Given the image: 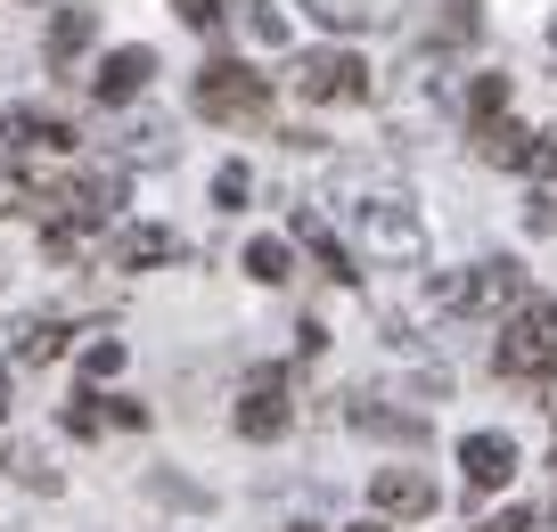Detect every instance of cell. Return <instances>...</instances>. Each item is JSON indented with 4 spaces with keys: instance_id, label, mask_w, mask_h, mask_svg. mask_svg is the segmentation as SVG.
Masks as SVG:
<instances>
[{
    "instance_id": "4316f807",
    "label": "cell",
    "mask_w": 557,
    "mask_h": 532,
    "mask_svg": "<svg viewBox=\"0 0 557 532\" xmlns=\"http://www.w3.org/2000/svg\"><path fill=\"white\" fill-rule=\"evenodd\" d=\"M115 369H123V344H115V336H99V344L83 352V378H115Z\"/></svg>"
},
{
    "instance_id": "ffe728a7",
    "label": "cell",
    "mask_w": 557,
    "mask_h": 532,
    "mask_svg": "<svg viewBox=\"0 0 557 532\" xmlns=\"http://www.w3.org/2000/svg\"><path fill=\"white\" fill-rule=\"evenodd\" d=\"M246 279H262V287H287V279H296V255H287V238H255V246H246Z\"/></svg>"
},
{
    "instance_id": "d6a6232c",
    "label": "cell",
    "mask_w": 557,
    "mask_h": 532,
    "mask_svg": "<svg viewBox=\"0 0 557 532\" xmlns=\"http://www.w3.org/2000/svg\"><path fill=\"white\" fill-rule=\"evenodd\" d=\"M278 532H320V524H278Z\"/></svg>"
},
{
    "instance_id": "603a6c76",
    "label": "cell",
    "mask_w": 557,
    "mask_h": 532,
    "mask_svg": "<svg viewBox=\"0 0 557 532\" xmlns=\"http://www.w3.org/2000/svg\"><path fill=\"white\" fill-rule=\"evenodd\" d=\"M246 197H255V172H246V164H222V172H213V206H222V213H238Z\"/></svg>"
},
{
    "instance_id": "1f68e13d",
    "label": "cell",
    "mask_w": 557,
    "mask_h": 532,
    "mask_svg": "<svg viewBox=\"0 0 557 532\" xmlns=\"http://www.w3.org/2000/svg\"><path fill=\"white\" fill-rule=\"evenodd\" d=\"M345 532H385V524H377V516H369V524H345Z\"/></svg>"
},
{
    "instance_id": "2e32d148",
    "label": "cell",
    "mask_w": 557,
    "mask_h": 532,
    "mask_svg": "<svg viewBox=\"0 0 557 532\" xmlns=\"http://www.w3.org/2000/svg\"><path fill=\"white\" fill-rule=\"evenodd\" d=\"M329 34H361V25H385L394 17V0H304Z\"/></svg>"
},
{
    "instance_id": "52a82bcc",
    "label": "cell",
    "mask_w": 557,
    "mask_h": 532,
    "mask_svg": "<svg viewBox=\"0 0 557 532\" xmlns=\"http://www.w3.org/2000/svg\"><path fill=\"white\" fill-rule=\"evenodd\" d=\"M287 426H296V378L287 369H255L238 385V434L246 443H278Z\"/></svg>"
},
{
    "instance_id": "277c9868",
    "label": "cell",
    "mask_w": 557,
    "mask_h": 532,
    "mask_svg": "<svg viewBox=\"0 0 557 532\" xmlns=\"http://www.w3.org/2000/svg\"><path fill=\"white\" fill-rule=\"evenodd\" d=\"M352 230H361L369 262H385V271H418V262H426V222H418L410 197H394V189L361 197V206H352Z\"/></svg>"
},
{
    "instance_id": "ac0fdd59",
    "label": "cell",
    "mask_w": 557,
    "mask_h": 532,
    "mask_svg": "<svg viewBox=\"0 0 557 532\" xmlns=\"http://www.w3.org/2000/svg\"><path fill=\"white\" fill-rule=\"evenodd\" d=\"M173 255H181V238H173V230H157V222H139V230H123V238H115L123 271H139V262H173Z\"/></svg>"
},
{
    "instance_id": "f1b7e54d",
    "label": "cell",
    "mask_w": 557,
    "mask_h": 532,
    "mask_svg": "<svg viewBox=\"0 0 557 532\" xmlns=\"http://www.w3.org/2000/svg\"><path fill=\"white\" fill-rule=\"evenodd\" d=\"M524 230H533V238H549V230H557V206H549V197H524Z\"/></svg>"
},
{
    "instance_id": "3957f363",
    "label": "cell",
    "mask_w": 557,
    "mask_h": 532,
    "mask_svg": "<svg viewBox=\"0 0 557 532\" xmlns=\"http://www.w3.org/2000/svg\"><path fill=\"white\" fill-rule=\"evenodd\" d=\"M492 369L517 378V385H541L557 369V304H549V295H524V304L508 311L500 344H492Z\"/></svg>"
},
{
    "instance_id": "8992f818",
    "label": "cell",
    "mask_w": 557,
    "mask_h": 532,
    "mask_svg": "<svg viewBox=\"0 0 557 532\" xmlns=\"http://www.w3.org/2000/svg\"><path fill=\"white\" fill-rule=\"evenodd\" d=\"M296 99L304 107H361L369 99V66L352 50H304L296 58Z\"/></svg>"
},
{
    "instance_id": "30bf717a",
    "label": "cell",
    "mask_w": 557,
    "mask_h": 532,
    "mask_svg": "<svg viewBox=\"0 0 557 532\" xmlns=\"http://www.w3.org/2000/svg\"><path fill=\"white\" fill-rule=\"evenodd\" d=\"M459 475H468L475 499L500 492V483L517 475V443H508V434H468V443H459Z\"/></svg>"
},
{
    "instance_id": "484cf974",
    "label": "cell",
    "mask_w": 557,
    "mask_h": 532,
    "mask_svg": "<svg viewBox=\"0 0 557 532\" xmlns=\"http://www.w3.org/2000/svg\"><path fill=\"white\" fill-rule=\"evenodd\" d=\"M484 17H475V0H443V41H475Z\"/></svg>"
},
{
    "instance_id": "e0dca14e",
    "label": "cell",
    "mask_w": 557,
    "mask_h": 532,
    "mask_svg": "<svg viewBox=\"0 0 557 532\" xmlns=\"http://www.w3.org/2000/svg\"><path fill=\"white\" fill-rule=\"evenodd\" d=\"M90 41H99V17H90V9H58L50 17V66H74Z\"/></svg>"
},
{
    "instance_id": "d4e9b609",
    "label": "cell",
    "mask_w": 557,
    "mask_h": 532,
    "mask_svg": "<svg viewBox=\"0 0 557 532\" xmlns=\"http://www.w3.org/2000/svg\"><path fill=\"white\" fill-rule=\"evenodd\" d=\"M246 34H255V41H271V50L287 41V17H278V0H246Z\"/></svg>"
},
{
    "instance_id": "44dd1931",
    "label": "cell",
    "mask_w": 557,
    "mask_h": 532,
    "mask_svg": "<svg viewBox=\"0 0 557 532\" xmlns=\"http://www.w3.org/2000/svg\"><path fill=\"white\" fill-rule=\"evenodd\" d=\"M500 115H508V74H475L468 83V132H484Z\"/></svg>"
},
{
    "instance_id": "836d02e7",
    "label": "cell",
    "mask_w": 557,
    "mask_h": 532,
    "mask_svg": "<svg viewBox=\"0 0 557 532\" xmlns=\"http://www.w3.org/2000/svg\"><path fill=\"white\" fill-rule=\"evenodd\" d=\"M549 50H557V17H549Z\"/></svg>"
},
{
    "instance_id": "4dcf8cb0",
    "label": "cell",
    "mask_w": 557,
    "mask_h": 532,
    "mask_svg": "<svg viewBox=\"0 0 557 532\" xmlns=\"http://www.w3.org/2000/svg\"><path fill=\"white\" fill-rule=\"evenodd\" d=\"M17 410V378H9V361H0V418Z\"/></svg>"
},
{
    "instance_id": "f546056e",
    "label": "cell",
    "mask_w": 557,
    "mask_h": 532,
    "mask_svg": "<svg viewBox=\"0 0 557 532\" xmlns=\"http://www.w3.org/2000/svg\"><path fill=\"white\" fill-rule=\"evenodd\" d=\"M475 532H533V508H508V516H492V524H475Z\"/></svg>"
},
{
    "instance_id": "8fae6325",
    "label": "cell",
    "mask_w": 557,
    "mask_h": 532,
    "mask_svg": "<svg viewBox=\"0 0 557 532\" xmlns=\"http://www.w3.org/2000/svg\"><path fill=\"white\" fill-rule=\"evenodd\" d=\"M369 499H377V516H435V483L418 475V467H377Z\"/></svg>"
},
{
    "instance_id": "5bb4252c",
    "label": "cell",
    "mask_w": 557,
    "mask_h": 532,
    "mask_svg": "<svg viewBox=\"0 0 557 532\" xmlns=\"http://www.w3.org/2000/svg\"><path fill=\"white\" fill-rule=\"evenodd\" d=\"M9 352H17L25 369L58 361V352H66V320H58V311H25V320L9 327Z\"/></svg>"
},
{
    "instance_id": "e575fe53",
    "label": "cell",
    "mask_w": 557,
    "mask_h": 532,
    "mask_svg": "<svg viewBox=\"0 0 557 532\" xmlns=\"http://www.w3.org/2000/svg\"><path fill=\"white\" fill-rule=\"evenodd\" d=\"M549 467H557V450H549Z\"/></svg>"
},
{
    "instance_id": "4fadbf2b",
    "label": "cell",
    "mask_w": 557,
    "mask_h": 532,
    "mask_svg": "<svg viewBox=\"0 0 557 532\" xmlns=\"http://www.w3.org/2000/svg\"><path fill=\"white\" fill-rule=\"evenodd\" d=\"M475 139V156L484 164H508V172H533V148H541V132H524V123H484V132H468Z\"/></svg>"
},
{
    "instance_id": "d6986e66",
    "label": "cell",
    "mask_w": 557,
    "mask_h": 532,
    "mask_svg": "<svg viewBox=\"0 0 557 532\" xmlns=\"http://www.w3.org/2000/svg\"><path fill=\"white\" fill-rule=\"evenodd\" d=\"M0 467H9V475H17L25 492H41V499L58 492V467H50V450H34V443H9V450H0Z\"/></svg>"
},
{
    "instance_id": "7402d4cb",
    "label": "cell",
    "mask_w": 557,
    "mask_h": 532,
    "mask_svg": "<svg viewBox=\"0 0 557 532\" xmlns=\"http://www.w3.org/2000/svg\"><path fill=\"white\" fill-rule=\"evenodd\" d=\"M58 426H66L74 443H90V434H107V410H99V394H74L66 410H58Z\"/></svg>"
},
{
    "instance_id": "9c48e42d",
    "label": "cell",
    "mask_w": 557,
    "mask_h": 532,
    "mask_svg": "<svg viewBox=\"0 0 557 532\" xmlns=\"http://www.w3.org/2000/svg\"><path fill=\"white\" fill-rule=\"evenodd\" d=\"M148 83H157V50H107V66L90 74V99L99 107H132Z\"/></svg>"
},
{
    "instance_id": "7a4b0ae2",
    "label": "cell",
    "mask_w": 557,
    "mask_h": 532,
    "mask_svg": "<svg viewBox=\"0 0 557 532\" xmlns=\"http://www.w3.org/2000/svg\"><path fill=\"white\" fill-rule=\"evenodd\" d=\"M524 295H533L524 271L508 255H492V262H475V271L435 279V287H426V311H443V320H484V311H517Z\"/></svg>"
},
{
    "instance_id": "ba28073f",
    "label": "cell",
    "mask_w": 557,
    "mask_h": 532,
    "mask_svg": "<svg viewBox=\"0 0 557 532\" xmlns=\"http://www.w3.org/2000/svg\"><path fill=\"white\" fill-rule=\"evenodd\" d=\"M0 148L9 156H74V123L50 107H9L0 115Z\"/></svg>"
},
{
    "instance_id": "9a60e30c",
    "label": "cell",
    "mask_w": 557,
    "mask_h": 532,
    "mask_svg": "<svg viewBox=\"0 0 557 532\" xmlns=\"http://www.w3.org/2000/svg\"><path fill=\"white\" fill-rule=\"evenodd\" d=\"M296 238H304V246H312V255H320V271H329V279H336V287H352V279H361V271H352V246H345V238H336V230H329V222H320V213H312V206H296Z\"/></svg>"
},
{
    "instance_id": "83f0119b",
    "label": "cell",
    "mask_w": 557,
    "mask_h": 532,
    "mask_svg": "<svg viewBox=\"0 0 557 532\" xmlns=\"http://www.w3.org/2000/svg\"><path fill=\"white\" fill-rule=\"evenodd\" d=\"M99 410H107V426H123V434L148 426V410H139V401H123V394H99Z\"/></svg>"
},
{
    "instance_id": "6da1fadb",
    "label": "cell",
    "mask_w": 557,
    "mask_h": 532,
    "mask_svg": "<svg viewBox=\"0 0 557 532\" xmlns=\"http://www.w3.org/2000/svg\"><path fill=\"white\" fill-rule=\"evenodd\" d=\"M115 206H123V164H90V172H74V181H58V189L41 197V222H50L41 246H50V262L83 255V238L115 222Z\"/></svg>"
},
{
    "instance_id": "5b68a950",
    "label": "cell",
    "mask_w": 557,
    "mask_h": 532,
    "mask_svg": "<svg viewBox=\"0 0 557 532\" xmlns=\"http://www.w3.org/2000/svg\"><path fill=\"white\" fill-rule=\"evenodd\" d=\"M197 115L206 123H238V132H255V123H271V74L238 66V58H213L206 74H197Z\"/></svg>"
},
{
    "instance_id": "7c38bea8",
    "label": "cell",
    "mask_w": 557,
    "mask_h": 532,
    "mask_svg": "<svg viewBox=\"0 0 557 532\" xmlns=\"http://www.w3.org/2000/svg\"><path fill=\"white\" fill-rule=\"evenodd\" d=\"M345 418H352L361 434H385V443H426V418H418V410H385L377 394H352Z\"/></svg>"
},
{
    "instance_id": "cb8c5ba5",
    "label": "cell",
    "mask_w": 557,
    "mask_h": 532,
    "mask_svg": "<svg viewBox=\"0 0 557 532\" xmlns=\"http://www.w3.org/2000/svg\"><path fill=\"white\" fill-rule=\"evenodd\" d=\"M173 17L197 25V34H222V25H230V0H173Z\"/></svg>"
}]
</instances>
